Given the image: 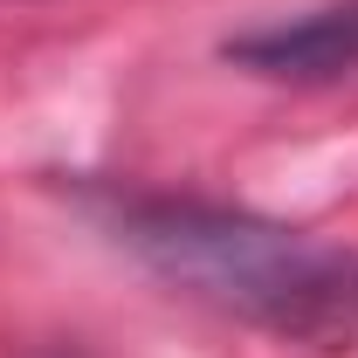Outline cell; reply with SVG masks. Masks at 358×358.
<instances>
[{
  "instance_id": "2",
  "label": "cell",
  "mask_w": 358,
  "mask_h": 358,
  "mask_svg": "<svg viewBox=\"0 0 358 358\" xmlns=\"http://www.w3.org/2000/svg\"><path fill=\"white\" fill-rule=\"evenodd\" d=\"M227 62L275 76V83H331L358 69V0H331L296 21H268L227 42Z\"/></svg>"
},
{
  "instance_id": "1",
  "label": "cell",
  "mask_w": 358,
  "mask_h": 358,
  "mask_svg": "<svg viewBox=\"0 0 358 358\" xmlns=\"http://www.w3.org/2000/svg\"><path fill=\"white\" fill-rule=\"evenodd\" d=\"M96 227L138 255L166 289L255 324L282 345L352 352L358 345V255L303 227L193 193H83Z\"/></svg>"
}]
</instances>
